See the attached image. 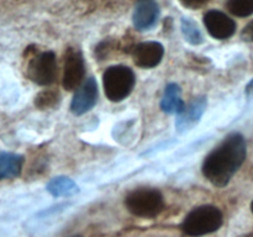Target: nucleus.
<instances>
[{
  "label": "nucleus",
  "instance_id": "nucleus-15",
  "mask_svg": "<svg viewBox=\"0 0 253 237\" xmlns=\"http://www.w3.org/2000/svg\"><path fill=\"white\" fill-rule=\"evenodd\" d=\"M182 32L184 36L185 41L189 42L190 44H197L203 43L204 39H203V34L199 30L198 25L193 21L192 19L188 17H183L182 19Z\"/></svg>",
  "mask_w": 253,
  "mask_h": 237
},
{
  "label": "nucleus",
  "instance_id": "nucleus-7",
  "mask_svg": "<svg viewBox=\"0 0 253 237\" xmlns=\"http://www.w3.org/2000/svg\"><path fill=\"white\" fill-rule=\"evenodd\" d=\"M204 25L211 37L227 40L236 31V22L219 10H210L204 15Z\"/></svg>",
  "mask_w": 253,
  "mask_h": 237
},
{
  "label": "nucleus",
  "instance_id": "nucleus-20",
  "mask_svg": "<svg viewBox=\"0 0 253 237\" xmlns=\"http://www.w3.org/2000/svg\"><path fill=\"white\" fill-rule=\"evenodd\" d=\"M240 237H253V234H247V235H242Z\"/></svg>",
  "mask_w": 253,
  "mask_h": 237
},
{
  "label": "nucleus",
  "instance_id": "nucleus-22",
  "mask_svg": "<svg viewBox=\"0 0 253 237\" xmlns=\"http://www.w3.org/2000/svg\"><path fill=\"white\" fill-rule=\"evenodd\" d=\"M72 237H81V236H72Z\"/></svg>",
  "mask_w": 253,
  "mask_h": 237
},
{
  "label": "nucleus",
  "instance_id": "nucleus-6",
  "mask_svg": "<svg viewBox=\"0 0 253 237\" xmlns=\"http://www.w3.org/2000/svg\"><path fill=\"white\" fill-rule=\"evenodd\" d=\"M85 76V64L81 51L69 48L64 59L63 86L66 90H76L83 84Z\"/></svg>",
  "mask_w": 253,
  "mask_h": 237
},
{
  "label": "nucleus",
  "instance_id": "nucleus-4",
  "mask_svg": "<svg viewBox=\"0 0 253 237\" xmlns=\"http://www.w3.org/2000/svg\"><path fill=\"white\" fill-rule=\"evenodd\" d=\"M136 83L135 73L125 66H113L104 72V91L109 100L123 101L132 91Z\"/></svg>",
  "mask_w": 253,
  "mask_h": 237
},
{
  "label": "nucleus",
  "instance_id": "nucleus-2",
  "mask_svg": "<svg viewBox=\"0 0 253 237\" xmlns=\"http://www.w3.org/2000/svg\"><path fill=\"white\" fill-rule=\"evenodd\" d=\"M222 225V212L214 205H202L187 215L182 230L193 237L204 236L217 231Z\"/></svg>",
  "mask_w": 253,
  "mask_h": 237
},
{
  "label": "nucleus",
  "instance_id": "nucleus-8",
  "mask_svg": "<svg viewBox=\"0 0 253 237\" xmlns=\"http://www.w3.org/2000/svg\"><path fill=\"white\" fill-rule=\"evenodd\" d=\"M96 101H98V84L95 79L90 77L77 89L71 104V111L77 116L83 115L95 106Z\"/></svg>",
  "mask_w": 253,
  "mask_h": 237
},
{
  "label": "nucleus",
  "instance_id": "nucleus-17",
  "mask_svg": "<svg viewBox=\"0 0 253 237\" xmlns=\"http://www.w3.org/2000/svg\"><path fill=\"white\" fill-rule=\"evenodd\" d=\"M59 101V94L54 90H46L39 94L36 98V106L40 109L53 108Z\"/></svg>",
  "mask_w": 253,
  "mask_h": 237
},
{
  "label": "nucleus",
  "instance_id": "nucleus-12",
  "mask_svg": "<svg viewBox=\"0 0 253 237\" xmlns=\"http://www.w3.org/2000/svg\"><path fill=\"white\" fill-rule=\"evenodd\" d=\"M161 109L167 114H177V115H180L184 111L185 104L182 99V89L178 84L170 83L166 86L161 101Z\"/></svg>",
  "mask_w": 253,
  "mask_h": 237
},
{
  "label": "nucleus",
  "instance_id": "nucleus-21",
  "mask_svg": "<svg viewBox=\"0 0 253 237\" xmlns=\"http://www.w3.org/2000/svg\"><path fill=\"white\" fill-rule=\"evenodd\" d=\"M251 210H252V212H253V201H252V204H251Z\"/></svg>",
  "mask_w": 253,
  "mask_h": 237
},
{
  "label": "nucleus",
  "instance_id": "nucleus-3",
  "mask_svg": "<svg viewBox=\"0 0 253 237\" xmlns=\"http://www.w3.org/2000/svg\"><path fill=\"white\" fill-rule=\"evenodd\" d=\"M125 206L132 215L152 219L160 215L165 207V200L160 190L153 188H138L128 193Z\"/></svg>",
  "mask_w": 253,
  "mask_h": 237
},
{
  "label": "nucleus",
  "instance_id": "nucleus-13",
  "mask_svg": "<svg viewBox=\"0 0 253 237\" xmlns=\"http://www.w3.org/2000/svg\"><path fill=\"white\" fill-rule=\"evenodd\" d=\"M24 158L15 153H0V179L15 178L21 173Z\"/></svg>",
  "mask_w": 253,
  "mask_h": 237
},
{
  "label": "nucleus",
  "instance_id": "nucleus-16",
  "mask_svg": "<svg viewBox=\"0 0 253 237\" xmlns=\"http://www.w3.org/2000/svg\"><path fill=\"white\" fill-rule=\"evenodd\" d=\"M226 9L237 17H247L253 14V0H227Z\"/></svg>",
  "mask_w": 253,
  "mask_h": 237
},
{
  "label": "nucleus",
  "instance_id": "nucleus-5",
  "mask_svg": "<svg viewBox=\"0 0 253 237\" xmlns=\"http://www.w3.org/2000/svg\"><path fill=\"white\" fill-rule=\"evenodd\" d=\"M27 76L39 85H49L57 77V59L53 52H43L34 57L27 67Z\"/></svg>",
  "mask_w": 253,
  "mask_h": 237
},
{
  "label": "nucleus",
  "instance_id": "nucleus-9",
  "mask_svg": "<svg viewBox=\"0 0 253 237\" xmlns=\"http://www.w3.org/2000/svg\"><path fill=\"white\" fill-rule=\"evenodd\" d=\"M163 56H165V47L156 41L138 43L132 51V58L136 66L146 69L158 66Z\"/></svg>",
  "mask_w": 253,
  "mask_h": 237
},
{
  "label": "nucleus",
  "instance_id": "nucleus-19",
  "mask_svg": "<svg viewBox=\"0 0 253 237\" xmlns=\"http://www.w3.org/2000/svg\"><path fill=\"white\" fill-rule=\"evenodd\" d=\"M241 39L244 41L253 42V20L244 27V30L241 32Z\"/></svg>",
  "mask_w": 253,
  "mask_h": 237
},
{
  "label": "nucleus",
  "instance_id": "nucleus-1",
  "mask_svg": "<svg viewBox=\"0 0 253 237\" xmlns=\"http://www.w3.org/2000/svg\"><path fill=\"white\" fill-rule=\"evenodd\" d=\"M247 147L244 136L231 133L204 160L203 174L212 185L224 188L246 159Z\"/></svg>",
  "mask_w": 253,
  "mask_h": 237
},
{
  "label": "nucleus",
  "instance_id": "nucleus-14",
  "mask_svg": "<svg viewBox=\"0 0 253 237\" xmlns=\"http://www.w3.org/2000/svg\"><path fill=\"white\" fill-rule=\"evenodd\" d=\"M47 190L53 197H71L79 192V188L71 178L56 177L47 184Z\"/></svg>",
  "mask_w": 253,
  "mask_h": 237
},
{
  "label": "nucleus",
  "instance_id": "nucleus-18",
  "mask_svg": "<svg viewBox=\"0 0 253 237\" xmlns=\"http://www.w3.org/2000/svg\"><path fill=\"white\" fill-rule=\"evenodd\" d=\"M180 4L189 9H200L209 2V0H179Z\"/></svg>",
  "mask_w": 253,
  "mask_h": 237
},
{
  "label": "nucleus",
  "instance_id": "nucleus-10",
  "mask_svg": "<svg viewBox=\"0 0 253 237\" xmlns=\"http://www.w3.org/2000/svg\"><path fill=\"white\" fill-rule=\"evenodd\" d=\"M160 6L156 0H138L133 11V25L138 31H148L157 24Z\"/></svg>",
  "mask_w": 253,
  "mask_h": 237
},
{
  "label": "nucleus",
  "instance_id": "nucleus-11",
  "mask_svg": "<svg viewBox=\"0 0 253 237\" xmlns=\"http://www.w3.org/2000/svg\"><path fill=\"white\" fill-rule=\"evenodd\" d=\"M207 106L208 101L204 96L194 99L189 105L185 106L184 111L180 115H178L177 121H175V128H177L178 132L184 133L187 131L193 130V127L198 125L202 116L204 115Z\"/></svg>",
  "mask_w": 253,
  "mask_h": 237
}]
</instances>
